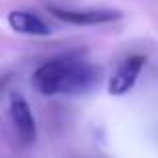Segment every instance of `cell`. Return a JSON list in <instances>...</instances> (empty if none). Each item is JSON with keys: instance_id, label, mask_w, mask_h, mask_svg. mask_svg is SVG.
I'll use <instances>...</instances> for the list:
<instances>
[{"instance_id": "1", "label": "cell", "mask_w": 158, "mask_h": 158, "mask_svg": "<svg viewBox=\"0 0 158 158\" xmlns=\"http://www.w3.org/2000/svg\"><path fill=\"white\" fill-rule=\"evenodd\" d=\"M100 76V68L80 52H66L42 62L32 74V86L42 96L84 94L96 88Z\"/></svg>"}, {"instance_id": "2", "label": "cell", "mask_w": 158, "mask_h": 158, "mask_svg": "<svg viewBox=\"0 0 158 158\" xmlns=\"http://www.w3.org/2000/svg\"><path fill=\"white\" fill-rule=\"evenodd\" d=\"M8 118L20 146H32L38 138L36 118L32 114V108L28 100L20 92H10L8 96Z\"/></svg>"}, {"instance_id": "3", "label": "cell", "mask_w": 158, "mask_h": 158, "mask_svg": "<svg viewBox=\"0 0 158 158\" xmlns=\"http://www.w3.org/2000/svg\"><path fill=\"white\" fill-rule=\"evenodd\" d=\"M46 10L54 18L72 26H96L122 18V12L116 8H60L54 4H46Z\"/></svg>"}, {"instance_id": "4", "label": "cell", "mask_w": 158, "mask_h": 158, "mask_svg": "<svg viewBox=\"0 0 158 158\" xmlns=\"http://www.w3.org/2000/svg\"><path fill=\"white\" fill-rule=\"evenodd\" d=\"M144 64H146V56L144 54H130V56H126L116 66L112 76L108 78V92L112 96H122V94L130 92L134 88L136 80H138L140 72H142Z\"/></svg>"}, {"instance_id": "5", "label": "cell", "mask_w": 158, "mask_h": 158, "mask_svg": "<svg viewBox=\"0 0 158 158\" xmlns=\"http://www.w3.org/2000/svg\"><path fill=\"white\" fill-rule=\"evenodd\" d=\"M6 22L18 34H26V36H48V34H52V28L38 14H34L30 10H12L6 16Z\"/></svg>"}]
</instances>
